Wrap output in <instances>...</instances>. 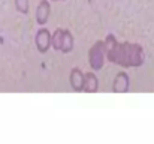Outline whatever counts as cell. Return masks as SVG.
I'll list each match as a JSON object with an SVG mask.
<instances>
[{
  "label": "cell",
  "instance_id": "1",
  "mask_svg": "<svg viewBox=\"0 0 154 144\" xmlns=\"http://www.w3.org/2000/svg\"><path fill=\"white\" fill-rule=\"evenodd\" d=\"M52 48L61 53H70L73 50V36L66 29H55L52 33Z\"/></svg>",
  "mask_w": 154,
  "mask_h": 144
},
{
  "label": "cell",
  "instance_id": "2",
  "mask_svg": "<svg viewBox=\"0 0 154 144\" xmlns=\"http://www.w3.org/2000/svg\"><path fill=\"white\" fill-rule=\"evenodd\" d=\"M105 51L106 45L103 41H97L93 44V47L88 51V62L90 66L93 68V71H100L103 68V62H105Z\"/></svg>",
  "mask_w": 154,
  "mask_h": 144
},
{
  "label": "cell",
  "instance_id": "3",
  "mask_svg": "<svg viewBox=\"0 0 154 144\" xmlns=\"http://www.w3.org/2000/svg\"><path fill=\"white\" fill-rule=\"evenodd\" d=\"M35 45L41 54H45L50 47H52V33H50V30L45 27L39 29L35 36Z\"/></svg>",
  "mask_w": 154,
  "mask_h": 144
},
{
  "label": "cell",
  "instance_id": "4",
  "mask_svg": "<svg viewBox=\"0 0 154 144\" xmlns=\"http://www.w3.org/2000/svg\"><path fill=\"white\" fill-rule=\"evenodd\" d=\"M50 15H51V5L48 0H41L38 8H36V14H35V18H36V23L39 26H45L50 20Z\"/></svg>",
  "mask_w": 154,
  "mask_h": 144
},
{
  "label": "cell",
  "instance_id": "5",
  "mask_svg": "<svg viewBox=\"0 0 154 144\" xmlns=\"http://www.w3.org/2000/svg\"><path fill=\"white\" fill-rule=\"evenodd\" d=\"M130 87V80L126 72H118L112 81V92L114 93H126L129 92Z\"/></svg>",
  "mask_w": 154,
  "mask_h": 144
},
{
  "label": "cell",
  "instance_id": "6",
  "mask_svg": "<svg viewBox=\"0 0 154 144\" xmlns=\"http://www.w3.org/2000/svg\"><path fill=\"white\" fill-rule=\"evenodd\" d=\"M69 83L75 92H82L84 90V72L79 68H73L69 75Z\"/></svg>",
  "mask_w": 154,
  "mask_h": 144
},
{
  "label": "cell",
  "instance_id": "7",
  "mask_svg": "<svg viewBox=\"0 0 154 144\" xmlns=\"http://www.w3.org/2000/svg\"><path fill=\"white\" fill-rule=\"evenodd\" d=\"M99 90V80L94 72H87L84 74V90L87 93H94Z\"/></svg>",
  "mask_w": 154,
  "mask_h": 144
},
{
  "label": "cell",
  "instance_id": "8",
  "mask_svg": "<svg viewBox=\"0 0 154 144\" xmlns=\"http://www.w3.org/2000/svg\"><path fill=\"white\" fill-rule=\"evenodd\" d=\"M14 5H15V9L20 14H29L30 0H14Z\"/></svg>",
  "mask_w": 154,
  "mask_h": 144
},
{
  "label": "cell",
  "instance_id": "9",
  "mask_svg": "<svg viewBox=\"0 0 154 144\" xmlns=\"http://www.w3.org/2000/svg\"><path fill=\"white\" fill-rule=\"evenodd\" d=\"M54 2H58V0H54Z\"/></svg>",
  "mask_w": 154,
  "mask_h": 144
}]
</instances>
